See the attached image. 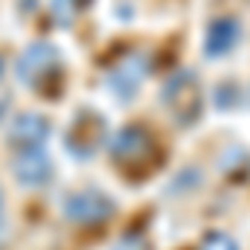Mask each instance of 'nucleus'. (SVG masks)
I'll return each mask as SVG.
<instances>
[{"mask_svg": "<svg viewBox=\"0 0 250 250\" xmlns=\"http://www.w3.org/2000/svg\"><path fill=\"white\" fill-rule=\"evenodd\" d=\"M150 54L147 50H127V54H120V57L110 63V70H107V90L110 97H117L120 104H130L137 94H140V87H144V80L150 74Z\"/></svg>", "mask_w": 250, "mask_h": 250, "instance_id": "20e7f679", "label": "nucleus"}, {"mask_svg": "<svg viewBox=\"0 0 250 250\" xmlns=\"http://www.w3.org/2000/svg\"><path fill=\"white\" fill-rule=\"evenodd\" d=\"M7 110H10V83H7V63L0 57V120L7 117Z\"/></svg>", "mask_w": 250, "mask_h": 250, "instance_id": "f8f14e48", "label": "nucleus"}, {"mask_svg": "<svg viewBox=\"0 0 250 250\" xmlns=\"http://www.w3.org/2000/svg\"><path fill=\"white\" fill-rule=\"evenodd\" d=\"M107 140H110V134H107L104 117L97 114V110H80V114L70 120L67 134H63V147L70 150L74 160H87V157H94Z\"/></svg>", "mask_w": 250, "mask_h": 250, "instance_id": "423d86ee", "label": "nucleus"}, {"mask_svg": "<svg viewBox=\"0 0 250 250\" xmlns=\"http://www.w3.org/2000/svg\"><path fill=\"white\" fill-rule=\"evenodd\" d=\"M50 140V120L37 110H20L7 124V147L14 150H30V147H47Z\"/></svg>", "mask_w": 250, "mask_h": 250, "instance_id": "6e6552de", "label": "nucleus"}, {"mask_svg": "<svg viewBox=\"0 0 250 250\" xmlns=\"http://www.w3.org/2000/svg\"><path fill=\"white\" fill-rule=\"evenodd\" d=\"M10 170L17 177L20 187L40 190L54 180V157L47 147H30V150H14L10 157Z\"/></svg>", "mask_w": 250, "mask_h": 250, "instance_id": "0eeeda50", "label": "nucleus"}, {"mask_svg": "<svg viewBox=\"0 0 250 250\" xmlns=\"http://www.w3.org/2000/svg\"><path fill=\"white\" fill-rule=\"evenodd\" d=\"M60 67H63L60 50L50 43V40H37V43H30V47L17 57L14 74H17L20 83H27V87H40V90H43L50 80L60 77Z\"/></svg>", "mask_w": 250, "mask_h": 250, "instance_id": "39448f33", "label": "nucleus"}, {"mask_svg": "<svg viewBox=\"0 0 250 250\" xmlns=\"http://www.w3.org/2000/svg\"><path fill=\"white\" fill-rule=\"evenodd\" d=\"M114 210H117V200L100 187H77V190L63 193V200H60L63 220L80 224V227H97V224L110 220Z\"/></svg>", "mask_w": 250, "mask_h": 250, "instance_id": "7ed1b4c3", "label": "nucleus"}, {"mask_svg": "<svg viewBox=\"0 0 250 250\" xmlns=\"http://www.w3.org/2000/svg\"><path fill=\"white\" fill-rule=\"evenodd\" d=\"M240 43V20L237 17H213L207 23V34H204V57L220 60L233 54V47Z\"/></svg>", "mask_w": 250, "mask_h": 250, "instance_id": "1a4fd4ad", "label": "nucleus"}, {"mask_svg": "<svg viewBox=\"0 0 250 250\" xmlns=\"http://www.w3.org/2000/svg\"><path fill=\"white\" fill-rule=\"evenodd\" d=\"M160 107H164L180 127L197 124V117L204 110V87H200V77H197L193 70H187V67L173 70L170 77L164 80V87H160Z\"/></svg>", "mask_w": 250, "mask_h": 250, "instance_id": "f257e3e1", "label": "nucleus"}, {"mask_svg": "<svg viewBox=\"0 0 250 250\" xmlns=\"http://www.w3.org/2000/svg\"><path fill=\"white\" fill-rule=\"evenodd\" d=\"M107 150H110L114 167L134 173V170H147V167L157 160V140H154V134H150L147 127L127 124V127H120L117 134H110Z\"/></svg>", "mask_w": 250, "mask_h": 250, "instance_id": "f03ea898", "label": "nucleus"}, {"mask_svg": "<svg viewBox=\"0 0 250 250\" xmlns=\"http://www.w3.org/2000/svg\"><path fill=\"white\" fill-rule=\"evenodd\" d=\"M200 250H240V247H237V240L227 230H210L200 240Z\"/></svg>", "mask_w": 250, "mask_h": 250, "instance_id": "9b49d317", "label": "nucleus"}, {"mask_svg": "<svg viewBox=\"0 0 250 250\" xmlns=\"http://www.w3.org/2000/svg\"><path fill=\"white\" fill-rule=\"evenodd\" d=\"M0 227H3V190H0Z\"/></svg>", "mask_w": 250, "mask_h": 250, "instance_id": "4468645a", "label": "nucleus"}, {"mask_svg": "<svg viewBox=\"0 0 250 250\" xmlns=\"http://www.w3.org/2000/svg\"><path fill=\"white\" fill-rule=\"evenodd\" d=\"M83 3H87V0H50V17H54L57 27H70Z\"/></svg>", "mask_w": 250, "mask_h": 250, "instance_id": "9d476101", "label": "nucleus"}, {"mask_svg": "<svg viewBox=\"0 0 250 250\" xmlns=\"http://www.w3.org/2000/svg\"><path fill=\"white\" fill-rule=\"evenodd\" d=\"M114 250H147V244H144V237H137V233H127L124 240H117Z\"/></svg>", "mask_w": 250, "mask_h": 250, "instance_id": "ddd939ff", "label": "nucleus"}]
</instances>
